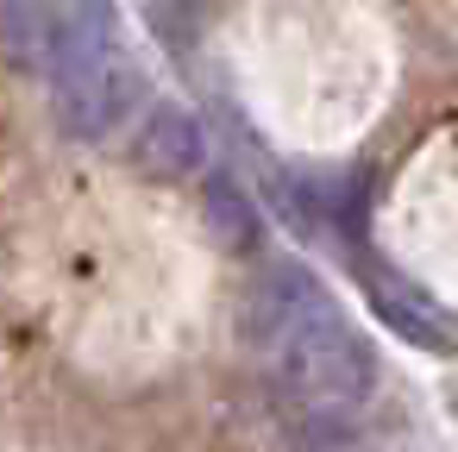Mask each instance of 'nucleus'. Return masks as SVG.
Returning a JSON list of instances; mask_svg holds the SVG:
<instances>
[{
	"label": "nucleus",
	"instance_id": "6",
	"mask_svg": "<svg viewBox=\"0 0 458 452\" xmlns=\"http://www.w3.org/2000/svg\"><path fill=\"white\" fill-rule=\"evenodd\" d=\"M201 214H208V226L220 233V245H226L233 258L258 252V208L245 201V189H239L233 176H208V201H201Z\"/></svg>",
	"mask_w": 458,
	"mask_h": 452
},
{
	"label": "nucleus",
	"instance_id": "5",
	"mask_svg": "<svg viewBox=\"0 0 458 452\" xmlns=\"http://www.w3.org/2000/svg\"><path fill=\"white\" fill-rule=\"evenodd\" d=\"M370 302H377V314L402 333V339H414V345H427V352H452V327L408 289V283H389V277H370Z\"/></svg>",
	"mask_w": 458,
	"mask_h": 452
},
{
	"label": "nucleus",
	"instance_id": "7",
	"mask_svg": "<svg viewBox=\"0 0 458 452\" xmlns=\"http://www.w3.org/2000/svg\"><path fill=\"white\" fill-rule=\"evenodd\" d=\"M339 452H345V446H339Z\"/></svg>",
	"mask_w": 458,
	"mask_h": 452
},
{
	"label": "nucleus",
	"instance_id": "2",
	"mask_svg": "<svg viewBox=\"0 0 458 452\" xmlns=\"http://www.w3.org/2000/svg\"><path fill=\"white\" fill-rule=\"evenodd\" d=\"M51 107H57V126L70 139H114L139 107H145V64L132 57V45H107L82 64H64L51 70Z\"/></svg>",
	"mask_w": 458,
	"mask_h": 452
},
{
	"label": "nucleus",
	"instance_id": "1",
	"mask_svg": "<svg viewBox=\"0 0 458 452\" xmlns=\"http://www.w3.org/2000/svg\"><path fill=\"white\" fill-rule=\"evenodd\" d=\"M270 364H276V396L289 402L301 433H314L320 446H339L345 421L377 389V352L333 302H320L308 320H295L289 339L270 352Z\"/></svg>",
	"mask_w": 458,
	"mask_h": 452
},
{
	"label": "nucleus",
	"instance_id": "4",
	"mask_svg": "<svg viewBox=\"0 0 458 452\" xmlns=\"http://www.w3.org/2000/svg\"><path fill=\"white\" fill-rule=\"evenodd\" d=\"M132 164L145 176H164V183L201 176L208 170V132H201V120L182 101H151L139 114V132H132Z\"/></svg>",
	"mask_w": 458,
	"mask_h": 452
},
{
	"label": "nucleus",
	"instance_id": "3",
	"mask_svg": "<svg viewBox=\"0 0 458 452\" xmlns=\"http://www.w3.org/2000/svg\"><path fill=\"white\" fill-rule=\"evenodd\" d=\"M320 302H333L327 289H320V277L308 270V264H270L251 289H245V308H239V339L251 345V352H276L283 339H289V327L295 320H308Z\"/></svg>",
	"mask_w": 458,
	"mask_h": 452
}]
</instances>
